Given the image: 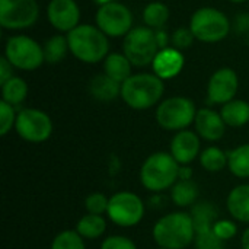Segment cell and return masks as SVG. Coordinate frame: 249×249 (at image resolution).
I'll return each instance as SVG.
<instances>
[{
  "label": "cell",
  "mask_w": 249,
  "mask_h": 249,
  "mask_svg": "<svg viewBox=\"0 0 249 249\" xmlns=\"http://www.w3.org/2000/svg\"><path fill=\"white\" fill-rule=\"evenodd\" d=\"M98 3H99V6L101 4H105V3H109V1H114V0H96Z\"/></svg>",
  "instance_id": "cell-41"
},
{
  "label": "cell",
  "mask_w": 249,
  "mask_h": 249,
  "mask_svg": "<svg viewBox=\"0 0 249 249\" xmlns=\"http://www.w3.org/2000/svg\"><path fill=\"white\" fill-rule=\"evenodd\" d=\"M155 35H156V42L159 45V50H163V48H168L169 44H171V38L168 35V32L165 29H156L155 31Z\"/></svg>",
  "instance_id": "cell-38"
},
{
  "label": "cell",
  "mask_w": 249,
  "mask_h": 249,
  "mask_svg": "<svg viewBox=\"0 0 249 249\" xmlns=\"http://www.w3.org/2000/svg\"><path fill=\"white\" fill-rule=\"evenodd\" d=\"M15 130L25 142L42 143L53 134V121L50 115L41 109L23 108L18 111Z\"/></svg>",
  "instance_id": "cell-11"
},
{
  "label": "cell",
  "mask_w": 249,
  "mask_h": 249,
  "mask_svg": "<svg viewBox=\"0 0 249 249\" xmlns=\"http://www.w3.org/2000/svg\"><path fill=\"white\" fill-rule=\"evenodd\" d=\"M4 57L19 70H36L44 61V50L35 39L26 35H13L7 39L4 47Z\"/></svg>",
  "instance_id": "cell-8"
},
{
  "label": "cell",
  "mask_w": 249,
  "mask_h": 249,
  "mask_svg": "<svg viewBox=\"0 0 249 249\" xmlns=\"http://www.w3.org/2000/svg\"><path fill=\"white\" fill-rule=\"evenodd\" d=\"M200 136L191 130L178 131L171 140V155L179 165H190L200 156Z\"/></svg>",
  "instance_id": "cell-16"
},
{
  "label": "cell",
  "mask_w": 249,
  "mask_h": 249,
  "mask_svg": "<svg viewBox=\"0 0 249 249\" xmlns=\"http://www.w3.org/2000/svg\"><path fill=\"white\" fill-rule=\"evenodd\" d=\"M239 88V79L233 69L222 67L216 70L207 83V102L213 105H225L235 99Z\"/></svg>",
  "instance_id": "cell-14"
},
{
  "label": "cell",
  "mask_w": 249,
  "mask_h": 249,
  "mask_svg": "<svg viewBox=\"0 0 249 249\" xmlns=\"http://www.w3.org/2000/svg\"><path fill=\"white\" fill-rule=\"evenodd\" d=\"M236 232H238V226L232 220H226L225 219V220H217L214 223V233L223 242L232 239L236 235Z\"/></svg>",
  "instance_id": "cell-34"
},
{
  "label": "cell",
  "mask_w": 249,
  "mask_h": 249,
  "mask_svg": "<svg viewBox=\"0 0 249 249\" xmlns=\"http://www.w3.org/2000/svg\"><path fill=\"white\" fill-rule=\"evenodd\" d=\"M229 18L216 7H201L196 10L190 20V29L196 39L201 42H219L231 32Z\"/></svg>",
  "instance_id": "cell-5"
},
{
  "label": "cell",
  "mask_w": 249,
  "mask_h": 249,
  "mask_svg": "<svg viewBox=\"0 0 249 249\" xmlns=\"http://www.w3.org/2000/svg\"><path fill=\"white\" fill-rule=\"evenodd\" d=\"M194 39H196V36L190 28H178L174 31V34L171 36V44L174 48L181 51V50L190 48L193 45Z\"/></svg>",
  "instance_id": "cell-33"
},
{
  "label": "cell",
  "mask_w": 249,
  "mask_h": 249,
  "mask_svg": "<svg viewBox=\"0 0 249 249\" xmlns=\"http://www.w3.org/2000/svg\"><path fill=\"white\" fill-rule=\"evenodd\" d=\"M51 249H86V247L76 231H63L53 239Z\"/></svg>",
  "instance_id": "cell-30"
},
{
  "label": "cell",
  "mask_w": 249,
  "mask_h": 249,
  "mask_svg": "<svg viewBox=\"0 0 249 249\" xmlns=\"http://www.w3.org/2000/svg\"><path fill=\"white\" fill-rule=\"evenodd\" d=\"M47 16L53 28L60 32H70L80 23V9L74 0H50Z\"/></svg>",
  "instance_id": "cell-15"
},
{
  "label": "cell",
  "mask_w": 249,
  "mask_h": 249,
  "mask_svg": "<svg viewBox=\"0 0 249 249\" xmlns=\"http://www.w3.org/2000/svg\"><path fill=\"white\" fill-rule=\"evenodd\" d=\"M28 96V85L22 77L13 76L6 83L1 85V101L18 107L20 105Z\"/></svg>",
  "instance_id": "cell-25"
},
{
  "label": "cell",
  "mask_w": 249,
  "mask_h": 249,
  "mask_svg": "<svg viewBox=\"0 0 249 249\" xmlns=\"http://www.w3.org/2000/svg\"><path fill=\"white\" fill-rule=\"evenodd\" d=\"M184 64H185V58L182 53L174 47H168L159 50V53L156 54L152 63V69L158 77H160L162 80H168L177 77L182 71Z\"/></svg>",
  "instance_id": "cell-18"
},
{
  "label": "cell",
  "mask_w": 249,
  "mask_h": 249,
  "mask_svg": "<svg viewBox=\"0 0 249 249\" xmlns=\"http://www.w3.org/2000/svg\"><path fill=\"white\" fill-rule=\"evenodd\" d=\"M18 112L15 111V107L1 101L0 102V134L6 136L12 128H15Z\"/></svg>",
  "instance_id": "cell-32"
},
{
  "label": "cell",
  "mask_w": 249,
  "mask_h": 249,
  "mask_svg": "<svg viewBox=\"0 0 249 249\" xmlns=\"http://www.w3.org/2000/svg\"><path fill=\"white\" fill-rule=\"evenodd\" d=\"M89 93L93 99L99 102H111L115 98L121 96V85L105 73L96 74L89 82Z\"/></svg>",
  "instance_id": "cell-20"
},
{
  "label": "cell",
  "mask_w": 249,
  "mask_h": 249,
  "mask_svg": "<svg viewBox=\"0 0 249 249\" xmlns=\"http://www.w3.org/2000/svg\"><path fill=\"white\" fill-rule=\"evenodd\" d=\"M42 50H44V57L47 63H51V64L60 63L67 55V51H70L67 36L60 35V34L53 35L44 42Z\"/></svg>",
  "instance_id": "cell-27"
},
{
  "label": "cell",
  "mask_w": 249,
  "mask_h": 249,
  "mask_svg": "<svg viewBox=\"0 0 249 249\" xmlns=\"http://www.w3.org/2000/svg\"><path fill=\"white\" fill-rule=\"evenodd\" d=\"M96 26L107 36H125L133 29V13L117 0L101 4L96 10Z\"/></svg>",
  "instance_id": "cell-12"
},
{
  "label": "cell",
  "mask_w": 249,
  "mask_h": 249,
  "mask_svg": "<svg viewBox=\"0 0 249 249\" xmlns=\"http://www.w3.org/2000/svg\"><path fill=\"white\" fill-rule=\"evenodd\" d=\"M198 185L190 179V181H177L174 187L171 188V200L178 207H188L194 206L198 198Z\"/></svg>",
  "instance_id": "cell-23"
},
{
  "label": "cell",
  "mask_w": 249,
  "mask_h": 249,
  "mask_svg": "<svg viewBox=\"0 0 249 249\" xmlns=\"http://www.w3.org/2000/svg\"><path fill=\"white\" fill-rule=\"evenodd\" d=\"M158 249H165V248H158Z\"/></svg>",
  "instance_id": "cell-43"
},
{
  "label": "cell",
  "mask_w": 249,
  "mask_h": 249,
  "mask_svg": "<svg viewBox=\"0 0 249 249\" xmlns=\"http://www.w3.org/2000/svg\"><path fill=\"white\" fill-rule=\"evenodd\" d=\"M196 104L185 96H172L162 101L156 108L158 124L168 131H182L187 130L197 115Z\"/></svg>",
  "instance_id": "cell-6"
},
{
  "label": "cell",
  "mask_w": 249,
  "mask_h": 249,
  "mask_svg": "<svg viewBox=\"0 0 249 249\" xmlns=\"http://www.w3.org/2000/svg\"><path fill=\"white\" fill-rule=\"evenodd\" d=\"M12 70H13V66L9 63L7 58L3 55V57L0 58V85L6 83L10 77H13Z\"/></svg>",
  "instance_id": "cell-36"
},
{
  "label": "cell",
  "mask_w": 249,
  "mask_h": 249,
  "mask_svg": "<svg viewBox=\"0 0 249 249\" xmlns=\"http://www.w3.org/2000/svg\"><path fill=\"white\" fill-rule=\"evenodd\" d=\"M152 235L159 248L185 249L196 239L193 217L184 212L165 214L155 223Z\"/></svg>",
  "instance_id": "cell-1"
},
{
  "label": "cell",
  "mask_w": 249,
  "mask_h": 249,
  "mask_svg": "<svg viewBox=\"0 0 249 249\" xmlns=\"http://www.w3.org/2000/svg\"><path fill=\"white\" fill-rule=\"evenodd\" d=\"M131 67L133 64L130 60L121 53H111L104 60V73L120 85H123L131 76Z\"/></svg>",
  "instance_id": "cell-21"
},
{
  "label": "cell",
  "mask_w": 249,
  "mask_h": 249,
  "mask_svg": "<svg viewBox=\"0 0 249 249\" xmlns=\"http://www.w3.org/2000/svg\"><path fill=\"white\" fill-rule=\"evenodd\" d=\"M107 231V220L99 214H85L76 223V232L88 241L99 239Z\"/></svg>",
  "instance_id": "cell-24"
},
{
  "label": "cell",
  "mask_w": 249,
  "mask_h": 249,
  "mask_svg": "<svg viewBox=\"0 0 249 249\" xmlns=\"http://www.w3.org/2000/svg\"><path fill=\"white\" fill-rule=\"evenodd\" d=\"M241 247L242 249H249V228L244 231L242 238H241Z\"/></svg>",
  "instance_id": "cell-40"
},
{
  "label": "cell",
  "mask_w": 249,
  "mask_h": 249,
  "mask_svg": "<svg viewBox=\"0 0 249 249\" xmlns=\"http://www.w3.org/2000/svg\"><path fill=\"white\" fill-rule=\"evenodd\" d=\"M194 125L196 133L207 142H219L226 131V124L220 112L210 108H201L197 111Z\"/></svg>",
  "instance_id": "cell-17"
},
{
  "label": "cell",
  "mask_w": 249,
  "mask_h": 249,
  "mask_svg": "<svg viewBox=\"0 0 249 249\" xmlns=\"http://www.w3.org/2000/svg\"><path fill=\"white\" fill-rule=\"evenodd\" d=\"M235 29L239 35H247L249 32V13H242L235 20Z\"/></svg>",
  "instance_id": "cell-37"
},
{
  "label": "cell",
  "mask_w": 249,
  "mask_h": 249,
  "mask_svg": "<svg viewBox=\"0 0 249 249\" xmlns=\"http://www.w3.org/2000/svg\"><path fill=\"white\" fill-rule=\"evenodd\" d=\"M101 249H137V247L127 236L112 235L104 239V242L101 244Z\"/></svg>",
  "instance_id": "cell-35"
},
{
  "label": "cell",
  "mask_w": 249,
  "mask_h": 249,
  "mask_svg": "<svg viewBox=\"0 0 249 249\" xmlns=\"http://www.w3.org/2000/svg\"><path fill=\"white\" fill-rule=\"evenodd\" d=\"M200 165L207 172H220L228 166V153L217 146H210L200 153Z\"/></svg>",
  "instance_id": "cell-28"
},
{
  "label": "cell",
  "mask_w": 249,
  "mask_h": 249,
  "mask_svg": "<svg viewBox=\"0 0 249 249\" xmlns=\"http://www.w3.org/2000/svg\"><path fill=\"white\" fill-rule=\"evenodd\" d=\"M179 163L168 152H156L147 156L140 168L142 185L152 191L160 193L171 190L178 181Z\"/></svg>",
  "instance_id": "cell-4"
},
{
  "label": "cell",
  "mask_w": 249,
  "mask_h": 249,
  "mask_svg": "<svg viewBox=\"0 0 249 249\" xmlns=\"http://www.w3.org/2000/svg\"><path fill=\"white\" fill-rule=\"evenodd\" d=\"M220 115L226 125L229 127H244L249 123V102L242 99H232L231 102L222 105Z\"/></svg>",
  "instance_id": "cell-22"
},
{
  "label": "cell",
  "mask_w": 249,
  "mask_h": 249,
  "mask_svg": "<svg viewBox=\"0 0 249 249\" xmlns=\"http://www.w3.org/2000/svg\"><path fill=\"white\" fill-rule=\"evenodd\" d=\"M226 207L235 220L249 223V184H241L231 190L226 200Z\"/></svg>",
  "instance_id": "cell-19"
},
{
  "label": "cell",
  "mask_w": 249,
  "mask_h": 249,
  "mask_svg": "<svg viewBox=\"0 0 249 249\" xmlns=\"http://www.w3.org/2000/svg\"><path fill=\"white\" fill-rule=\"evenodd\" d=\"M191 217L196 229V248L225 249V242L214 233V223L217 222V209L210 201H198L191 207Z\"/></svg>",
  "instance_id": "cell-9"
},
{
  "label": "cell",
  "mask_w": 249,
  "mask_h": 249,
  "mask_svg": "<svg viewBox=\"0 0 249 249\" xmlns=\"http://www.w3.org/2000/svg\"><path fill=\"white\" fill-rule=\"evenodd\" d=\"M229 1H233V3H245L248 0H229Z\"/></svg>",
  "instance_id": "cell-42"
},
{
  "label": "cell",
  "mask_w": 249,
  "mask_h": 249,
  "mask_svg": "<svg viewBox=\"0 0 249 249\" xmlns=\"http://www.w3.org/2000/svg\"><path fill=\"white\" fill-rule=\"evenodd\" d=\"M39 16L36 0H0V25L4 29L31 28Z\"/></svg>",
  "instance_id": "cell-13"
},
{
  "label": "cell",
  "mask_w": 249,
  "mask_h": 249,
  "mask_svg": "<svg viewBox=\"0 0 249 249\" xmlns=\"http://www.w3.org/2000/svg\"><path fill=\"white\" fill-rule=\"evenodd\" d=\"M107 214L117 226L133 228L144 217V203L131 191H120L109 197Z\"/></svg>",
  "instance_id": "cell-10"
},
{
  "label": "cell",
  "mask_w": 249,
  "mask_h": 249,
  "mask_svg": "<svg viewBox=\"0 0 249 249\" xmlns=\"http://www.w3.org/2000/svg\"><path fill=\"white\" fill-rule=\"evenodd\" d=\"M165 92V83L155 73L131 74L121 85V99L133 109L144 111L156 105Z\"/></svg>",
  "instance_id": "cell-3"
},
{
  "label": "cell",
  "mask_w": 249,
  "mask_h": 249,
  "mask_svg": "<svg viewBox=\"0 0 249 249\" xmlns=\"http://www.w3.org/2000/svg\"><path fill=\"white\" fill-rule=\"evenodd\" d=\"M169 19V9L162 1H152L143 10V22L152 29H162Z\"/></svg>",
  "instance_id": "cell-29"
},
{
  "label": "cell",
  "mask_w": 249,
  "mask_h": 249,
  "mask_svg": "<svg viewBox=\"0 0 249 249\" xmlns=\"http://www.w3.org/2000/svg\"><path fill=\"white\" fill-rule=\"evenodd\" d=\"M193 168H190L188 165H182L178 171V181H190L193 179Z\"/></svg>",
  "instance_id": "cell-39"
},
{
  "label": "cell",
  "mask_w": 249,
  "mask_h": 249,
  "mask_svg": "<svg viewBox=\"0 0 249 249\" xmlns=\"http://www.w3.org/2000/svg\"><path fill=\"white\" fill-rule=\"evenodd\" d=\"M108 204H109V198L102 193H92L85 200V209L90 214L102 216L104 213L108 212Z\"/></svg>",
  "instance_id": "cell-31"
},
{
  "label": "cell",
  "mask_w": 249,
  "mask_h": 249,
  "mask_svg": "<svg viewBox=\"0 0 249 249\" xmlns=\"http://www.w3.org/2000/svg\"><path fill=\"white\" fill-rule=\"evenodd\" d=\"M70 53L83 63L93 64L107 58L109 51L108 36L98 28L89 23H80L67 35Z\"/></svg>",
  "instance_id": "cell-2"
},
{
  "label": "cell",
  "mask_w": 249,
  "mask_h": 249,
  "mask_svg": "<svg viewBox=\"0 0 249 249\" xmlns=\"http://www.w3.org/2000/svg\"><path fill=\"white\" fill-rule=\"evenodd\" d=\"M159 45L156 42L155 29L149 26L133 28L123 41V54L136 67H146L153 63Z\"/></svg>",
  "instance_id": "cell-7"
},
{
  "label": "cell",
  "mask_w": 249,
  "mask_h": 249,
  "mask_svg": "<svg viewBox=\"0 0 249 249\" xmlns=\"http://www.w3.org/2000/svg\"><path fill=\"white\" fill-rule=\"evenodd\" d=\"M228 168L238 178H249V143L241 144L228 153Z\"/></svg>",
  "instance_id": "cell-26"
}]
</instances>
